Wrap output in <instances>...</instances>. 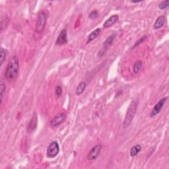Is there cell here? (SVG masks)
<instances>
[{
    "label": "cell",
    "instance_id": "cell-15",
    "mask_svg": "<svg viewBox=\"0 0 169 169\" xmlns=\"http://www.w3.org/2000/svg\"><path fill=\"white\" fill-rule=\"evenodd\" d=\"M143 63L141 60H137L135 61L134 64V66H133V71H134V73L135 74H137L139 73V72L141 70Z\"/></svg>",
    "mask_w": 169,
    "mask_h": 169
},
{
    "label": "cell",
    "instance_id": "cell-12",
    "mask_svg": "<svg viewBox=\"0 0 169 169\" xmlns=\"http://www.w3.org/2000/svg\"><path fill=\"white\" fill-rule=\"evenodd\" d=\"M101 28H97V29H95L91 33H90V35L89 36V37H88L87 44L90 43V42H92V40H94L95 39H96V38L99 35L100 33H101Z\"/></svg>",
    "mask_w": 169,
    "mask_h": 169
},
{
    "label": "cell",
    "instance_id": "cell-8",
    "mask_svg": "<svg viewBox=\"0 0 169 169\" xmlns=\"http://www.w3.org/2000/svg\"><path fill=\"white\" fill-rule=\"evenodd\" d=\"M68 42V33L67 30L66 28H63L61 30L60 33L58 36V39L56 41V45H63L66 44Z\"/></svg>",
    "mask_w": 169,
    "mask_h": 169
},
{
    "label": "cell",
    "instance_id": "cell-4",
    "mask_svg": "<svg viewBox=\"0 0 169 169\" xmlns=\"http://www.w3.org/2000/svg\"><path fill=\"white\" fill-rule=\"evenodd\" d=\"M59 151V145L57 141L52 142L47 149V157L48 158H54L58 155Z\"/></svg>",
    "mask_w": 169,
    "mask_h": 169
},
{
    "label": "cell",
    "instance_id": "cell-14",
    "mask_svg": "<svg viewBox=\"0 0 169 169\" xmlns=\"http://www.w3.org/2000/svg\"><path fill=\"white\" fill-rule=\"evenodd\" d=\"M141 149H142V147L139 144H137L134 147H132V148H131L130 151V156L131 157L136 156L141 151Z\"/></svg>",
    "mask_w": 169,
    "mask_h": 169
},
{
    "label": "cell",
    "instance_id": "cell-20",
    "mask_svg": "<svg viewBox=\"0 0 169 169\" xmlns=\"http://www.w3.org/2000/svg\"><path fill=\"white\" fill-rule=\"evenodd\" d=\"M147 37L146 35L143 36V37H141L139 40H137V41L136 42H135V44H134V47H133V48H135V47H136L137 46H139V44H141L142 43V42H143L145 41V40H146L147 39Z\"/></svg>",
    "mask_w": 169,
    "mask_h": 169
},
{
    "label": "cell",
    "instance_id": "cell-19",
    "mask_svg": "<svg viewBox=\"0 0 169 169\" xmlns=\"http://www.w3.org/2000/svg\"><path fill=\"white\" fill-rule=\"evenodd\" d=\"M9 23V19H4L2 20L1 21V32H3L4 29H6V27H8Z\"/></svg>",
    "mask_w": 169,
    "mask_h": 169
},
{
    "label": "cell",
    "instance_id": "cell-11",
    "mask_svg": "<svg viewBox=\"0 0 169 169\" xmlns=\"http://www.w3.org/2000/svg\"><path fill=\"white\" fill-rule=\"evenodd\" d=\"M165 21L166 18L164 15L159 17L157 19L155 23L154 24L153 28L155 29H159V28H161L164 25V24H165Z\"/></svg>",
    "mask_w": 169,
    "mask_h": 169
},
{
    "label": "cell",
    "instance_id": "cell-17",
    "mask_svg": "<svg viewBox=\"0 0 169 169\" xmlns=\"http://www.w3.org/2000/svg\"><path fill=\"white\" fill-rule=\"evenodd\" d=\"M0 53H1V54H0V65L2 66L4 62V61L6 60V58L7 56L6 50L3 48H1Z\"/></svg>",
    "mask_w": 169,
    "mask_h": 169
},
{
    "label": "cell",
    "instance_id": "cell-3",
    "mask_svg": "<svg viewBox=\"0 0 169 169\" xmlns=\"http://www.w3.org/2000/svg\"><path fill=\"white\" fill-rule=\"evenodd\" d=\"M46 19L47 17L44 12H40L39 14V17H38L37 28H36V31L38 33H41L43 32L46 25Z\"/></svg>",
    "mask_w": 169,
    "mask_h": 169
},
{
    "label": "cell",
    "instance_id": "cell-24",
    "mask_svg": "<svg viewBox=\"0 0 169 169\" xmlns=\"http://www.w3.org/2000/svg\"><path fill=\"white\" fill-rule=\"evenodd\" d=\"M143 1H132V3H140V2H142Z\"/></svg>",
    "mask_w": 169,
    "mask_h": 169
},
{
    "label": "cell",
    "instance_id": "cell-13",
    "mask_svg": "<svg viewBox=\"0 0 169 169\" xmlns=\"http://www.w3.org/2000/svg\"><path fill=\"white\" fill-rule=\"evenodd\" d=\"M86 87H87V85H86V83L85 82H81L80 83H79V85H78V86L76 88V90H75V94L76 95H81L83 92L85 91V89H86Z\"/></svg>",
    "mask_w": 169,
    "mask_h": 169
},
{
    "label": "cell",
    "instance_id": "cell-16",
    "mask_svg": "<svg viewBox=\"0 0 169 169\" xmlns=\"http://www.w3.org/2000/svg\"><path fill=\"white\" fill-rule=\"evenodd\" d=\"M115 37H116V34H113L110 35V37H109L108 39H106V40L105 42H104V43L103 44V49L105 50L106 48H108V47H109L112 43L113 40L115 39Z\"/></svg>",
    "mask_w": 169,
    "mask_h": 169
},
{
    "label": "cell",
    "instance_id": "cell-10",
    "mask_svg": "<svg viewBox=\"0 0 169 169\" xmlns=\"http://www.w3.org/2000/svg\"><path fill=\"white\" fill-rule=\"evenodd\" d=\"M119 19V17L117 15H114L111 16L110 18L108 19L103 24V27L104 28H109L115 24Z\"/></svg>",
    "mask_w": 169,
    "mask_h": 169
},
{
    "label": "cell",
    "instance_id": "cell-21",
    "mask_svg": "<svg viewBox=\"0 0 169 169\" xmlns=\"http://www.w3.org/2000/svg\"><path fill=\"white\" fill-rule=\"evenodd\" d=\"M99 17V13L97 10L92 11L91 13L89 14V18L91 19H95Z\"/></svg>",
    "mask_w": 169,
    "mask_h": 169
},
{
    "label": "cell",
    "instance_id": "cell-1",
    "mask_svg": "<svg viewBox=\"0 0 169 169\" xmlns=\"http://www.w3.org/2000/svg\"><path fill=\"white\" fill-rule=\"evenodd\" d=\"M19 73V61L18 57L13 56L9 59L6 70V77L9 82H13L17 78Z\"/></svg>",
    "mask_w": 169,
    "mask_h": 169
},
{
    "label": "cell",
    "instance_id": "cell-2",
    "mask_svg": "<svg viewBox=\"0 0 169 169\" xmlns=\"http://www.w3.org/2000/svg\"><path fill=\"white\" fill-rule=\"evenodd\" d=\"M138 104H139V99H135L131 102L130 105L128 107L127 112H126V116L123 120V128H128L130 126L131 123L133 121L134 116L136 113Z\"/></svg>",
    "mask_w": 169,
    "mask_h": 169
},
{
    "label": "cell",
    "instance_id": "cell-22",
    "mask_svg": "<svg viewBox=\"0 0 169 169\" xmlns=\"http://www.w3.org/2000/svg\"><path fill=\"white\" fill-rule=\"evenodd\" d=\"M6 85H5L4 83H2L1 84V87H0V89H1V103L2 102V101H3V97L4 95V92L6 91Z\"/></svg>",
    "mask_w": 169,
    "mask_h": 169
},
{
    "label": "cell",
    "instance_id": "cell-5",
    "mask_svg": "<svg viewBox=\"0 0 169 169\" xmlns=\"http://www.w3.org/2000/svg\"><path fill=\"white\" fill-rule=\"evenodd\" d=\"M102 150L101 145H97L92 148V149L89 151V154L87 155V159L89 161H93L98 158V157L101 154Z\"/></svg>",
    "mask_w": 169,
    "mask_h": 169
},
{
    "label": "cell",
    "instance_id": "cell-6",
    "mask_svg": "<svg viewBox=\"0 0 169 169\" xmlns=\"http://www.w3.org/2000/svg\"><path fill=\"white\" fill-rule=\"evenodd\" d=\"M166 100H167V97H164V98L161 99L160 101H159L157 103L155 104V106H154L151 113L150 114V117L153 118L160 112L161 110H162V108H163L164 104H165V103L166 102Z\"/></svg>",
    "mask_w": 169,
    "mask_h": 169
},
{
    "label": "cell",
    "instance_id": "cell-18",
    "mask_svg": "<svg viewBox=\"0 0 169 169\" xmlns=\"http://www.w3.org/2000/svg\"><path fill=\"white\" fill-rule=\"evenodd\" d=\"M168 4H169V1L168 0H166V1H161V3L159 4L158 7L161 10H164V9H165L168 8Z\"/></svg>",
    "mask_w": 169,
    "mask_h": 169
},
{
    "label": "cell",
    "instance_id": "cell-23",
    "mask_svg": "<svg viewBox=\"0 0 169 169\" xmlns=\"http://www.w3.org/2000/svg\"><path fill=\"white\" fill-rule=\"evenodd\" d=\"M55 93L58 97L61 96V95L62 94V89L60 86H57L55 89Z\"/></svg>",
    "mask_w": 169,
    "mask_h": 169
},
{
    "label": "cell",
    "instance_id": "cell-9",
    "mask_svg": "<svg viewBox=\"0 0 169 169\" xmlns=\"http://www.w3.org/2000/svg\"><path fill=\"white\" fill-rule=\"evenodd\" d=\"M37 126V115L36 112H34L33 116L30 120L28 126V131L29 132H32L34 131Z\"/></svg>",
    "mask_w": 169,
    "mask_h": 169
},
{
    "label": "cell",
    "instance_id": "cell-7",
    "mask_svg": "<svg viewBox=\"0 0 169 169\" xmlns=\"http://www.w3.org/2000/svg\"><path fill=\"white\" fill-rule=\"evenodd\" d=\"M66 119V113L64 112L59 113L50 121V126H52V127H57V126H59L65 122Z\"/></svg>",
    "mask_w": 169,
    "mask_h": 169
}]
</instances>
